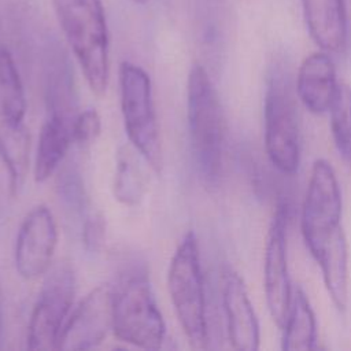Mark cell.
Segmentation results:
<instances>
[{
	"instance_id": "obj_1",
	"label": "cell",
	"mask_w": 351,
	"mask_h": 351,
	"mask_svg": "<svg viewBox=\"0 0 351 351\" xmlns=\"http://www.w3.org/2000/svg\"><path fill=\"white\" fill-rule=\"evenodd\" d=\"M339 180L325 159L313 163L302 207V234L319 266L326 292L339 313L348 303V245L343 223Z\"/></svg>"
},
{
	"instance_id": "obj_2",
	"label": "cell",
	"mask_w": 351,
	"mask_h": 351,
	"mask_svg": "<svg viewBox=\"0 0 351 351\" xmlns=\"http://www.w3.org/2000/svg\"><path fill=\"white\" fill-rule=\"evenodd\" d=\"M52 4L88 86L101 97L110 80V37L101 0H52Z\"/></svg>"
},
{
	"instance_id": "obj_3",
	"label": "cell",
	"mask_w": 351,
	"mask_h": 351,
	"mask_svg": "<svg viewBox=\"0 0 351 351\" xmlns=\"http://www.w3.org/2000/svg\"><path fill=\"white\" fill-rule=\"evenodd\" d=\"M111 303L112 332L119 340L144 350L160 348L166 326L143 263L132 262L119 273Z\"/></svg>"
},
{
	"instance_id": "obj_4",
	"label": "cell",
	"mask_w": 351,
	"mask_h": 351,
	"mask_svg": "<svg viewBox=\"0 0 351 351\" xmlns=\"http://www.w3.org/2000/svg\"><path fill=\"white\" fill-rule=\"evenodd\" d=\"M186 112L196 167L203 181L214 186L222 174L225 125L217 90L200 63H195L189 70Z\"/></svg>"
},
{
	"instance_id": "obj_5",
	"label": "cell",
	"mask_w": 351,
	"mask_h": 351,
	"mask_svg": "<svg viewBox=\"0 0 351 351\" xmlns=\"http://www.w3.org/2000/svg\"><path fill=\"white\" fill-rule=\"evenodd\" d=\"M295 93L282 63L271 66L263 100L265 148L270 163L282 174L293 176L300 165V133Z\"/></svg>"
},
{
	"instance_id": "obj_6",
	"label": "cell",
	"mask_w": 351,
	"mask_h": 351,
	"mask_svg": "<svg viewBox=\"0 0 351 351\" xmlns=\"http://www.w3.org/2000/svg\"><path fill=\"white\" fill-rule=\"evenodd\" d=\"M167 287L176 315L189 344L193 348H206L208 326L204 281L193 232L184 236L171 258Z\"/></svg>"
},
{
	"instance_id": "obj_7",
	"label": "cell",
	"mask_w": 351,
	"mask_h": 351,
	"mask_svg": "<svg viewBox=\"0 0 351 351\" xmlns=\"http://www.w3.org/2000/svg\"><path fill=\"white\" fill-rule=\"evenodd\" d=\"M23 85L11 53L0 51V159L4 163L12 195L22 188L27 169L30 136L25 125Z\"/></svg>"
},
{
	"instance_id": "obj_8",
	"label": "cell",
	"mask_w": 351,
	"mask_h": 351,
	"mask_svg": "<svg viewBox=\"0 0 351 351\" xmlns=\"http://www.w3.org/2000/svg\"><path fill=\"white\" fill-rule=\"evenodd\" d=\"M118 80L121 111L128 137L149 167L160 173L163 155L151 80L144 69L126 60L119 64Z\"/></svg>"
},
{
	"instance_id": "obj_9",
	"label": "cell",
	"mask_w": 351,
	"mask_h": 351,
	"mask_svg": "<svg viewBox=\"0 0 351 351\" xmlns=\"http://www.w3.org/2000/svg\"><path fill=\"white\" fill-rule=\"evenodd\" d=\"M75 293V277L66 262L47 276L27 326V348L55 350Z\"/></svg>"
},
{
	"instance_id": "obj_10",
	"label": "cell",
	"mask_w": 351,
	"mask_h": 351,
	"mask_svg": "<svg viewBox=\"0 0 351 351\" xmlns=\"http://www.w3.org/2000/svg\"><path fill=\"white\" fill-rule=\"evenodd\" d=\"M288 223L289 208L287 203L281 202L276 206L269 225L263 258L266 304L278 328L285 324L293 292L288 267Z\"/></svg>"
},
{
	"instance_id": "obj_11",
	"label": "cell",
	"mask_w": 351,
	"mask_h": 351,
	"mask_svg": "<svg viewBox=\"0 0 351 351\" xmlns=\"http://www.w3.org/2000/svg\"><path fill=\"white\" fill-rule=\"evenodd\" d=\"M58 244V229L51 210L38 204L25 217L15 243V267L21 277L36 280L52 263Z\"/></svg>"
},
{
	"instance_id": "obj_12",
	"label": "cell",
	"mask_w": 351,
	"mask_h": 351,
	"mask_svg": "<svg viewBox=\"0 0 351 351\" xmlns=\"http://www.w3.org/2000/svg\"><path fill=\"white\" fill-rule=\"evenodd\" d=\"M112 329L111 288L92 289L64 322L58 350H90L97 347Z\"/></svg>"
},
{
	"instance_id": "obj_13",
	"label": "cell",
	"mask_w": 351,
	"mask_h": 351,
	"mask_svg": "<svg viewBox=\"0 0 351 351\" xmlns=\"http://www.w3.org/2000/svg\"><path fill=\"white\" fill-rule=\"evenodd\" d=\"M222 306L232 347L256 351L261 343L258 317L243 278L233 270H226L222 277Z\"/></svg>"
},
{
	"instance_id": "obj_14",
	"label": "cell",
	"mask_w": 351,
	"mask_h": 351,
	"mask_svg": "<svg viewBox=\"0 0 351 351\" xmlns=\"http://www.w3.org/2000/svg\"><path fill=\"white\" fill-rule=\"evenodd\" d=\"M306 26L313 41L326 53H341L348 44L344 0H302Z\"/></svg>"
},
{
	"instance_id": "obj_15",
	"label": "cell",
	"mask_w": 351,
	"mask_h": 351,
	"mask_svg": "<svg viewBox=\"0 0 351 351\" xmlns=\"http://www.w3.org/2000/svg\"><path fill=\"white\" fill-rule=\"evenodd\" d=\"M336 69L326 52L304 58L296 77V95L313 114L328 112L337 90Z\"/></svg>"
},
{
	"instance_id": "obj_16",
	"label": "cell",
	"mask_w": 351,
	"mask_h": 351,
	"mask_svg": "<svg viewBox=\"0 0 351 351\" xmlns=\"http://www.w3.org/2000/svg\"><path fill=\"white\" fill-rule=\"evenodd\" d=\"M74 118L49 112L45 119L38 138L37 154L34 160V180L44 182L60 166L73 141Z\"/></svg>"
},
{
	"instance_id": "obj_17",
	"label": "cell",
	"mask_w": 351,
	"mask_h": 351,
	"mask_svg": "<svg viewBox=\"0 0 351 351\" xmlns=\"http://www.w3.org/2000/svg\"><path fill=\"white\" fill-rule=\"evenodd\" d=\"M44 70L48 112H58L75 118V96L71 67L66 53L56 43L47 48Z\"/></svg>"
},
{
	"instance_id": "obj_18",
	"label": "cell",
	"mask_w": 351,
	"mask_h": 351,
	"mask_svg": "<svg viewBox=\"0 0 351 351\" xmlns=\"http://www.w3.org/2000/svg\"><path fill=\"white\" fill-rule=\"evenodd\" d=\"M281 329L282 350L307 351L317 348V319L310 300L303 289H293L289 311Z\"/></svg>"
},
{
	"instance_id": "obj_19",
	"label": "cell",
	"mask_w": 351,
	"mask_h": 351,
	"mask_svg": "<svg viewBox=\"0 0 351 351\" xmlns=\"http://www.w3.org/2000/svg\"><path fill=\"white\" fill-rule=\"evenodd\" d=\"M136 148L121 147L117 155L114 177V196L125 206H136L141 202L147 189V177L134 155Z\"/></svg>"
},
{
	"instance_id": "obj_20",
	"label": "cell",
	"mask_w": 351,
	"mask_h": 351,
	"mask_svg": "<svg viewBox=\"0 0 351 351\" xmlns=\"http://www.w3.org/2000/svg\"><path fill=\"white\" fill-rule=\"evenodd\" d=\"M193 16L203 43L217 45L226 30L229 3L228 0H193Z\"/></svg>"
},
{
	"instance_id": "obj_21",
	"label": "cell",
	"mask_w": 351,
	"mask_h": 351,
	"mask_svg": "<svg viewBox=\"0 0 351 351\" xmlns=\"http://www.w3.org/2000/svg\"><path fill=\"white\" fill-rule=\"evenodd\" d=\"M330 130L340 155L351 163V86L339 82L329 108Z\"/></svg>"
},
{
	"instance_id": "obj_22",
	"label": "cell",
	"mask_w": 351,
	"mask_h": 351,
	"mask_svg": "<svg viewBox=\"0 0 351 351\" xmlns=\"http://www.w3.org/2000/svg\"><path fill=\"white\" fill-rule=\"evenodd\" d=\"M58 192L62 202L73 211L82 213L86 207V193L78 167L71 163L58 176Z\"/></svg>"
},
{
	"instance_id": "obj_23",
	"label": "cell",
	"mask_w": 351,
	"mask_h": 351,
	"mask_svg": "<svg viewBox=\"0 0 351 351\" xmlns=\"http://www.w3.org/2000/svg\"><path fill=\"white\" fill-rule=\"evenodd\" d=\"M101 119L95 108L77 114L73 122V141L81 147L92 144L100 134Z\"/></svg>"
},
{
	"instance_id": "obj_24",
	"label": "cell",
	"mask_w": 351,
	"mask_h": 351,
	"mask_svg": "<svg viewBox=\"0 0 351 351\" xmlns=\"http://www.w3.org/2000/svg\"><path fill=\"white\" fill-rule=\"evenodd\" d=\"M106 239V221L101 214H93L84 222L82 243L89 252H99Z\"/></svg>"
},
{
	"instance_id": "obj_25",
	"label": "cell",
	"mask_w": 351,
	"mask_h": 351,
	"mask_svg": "<svg viewBox=\"0 0 351 351\" xmlns=\"http://www.w3.org/2000/svg\"><path fill=\"white\" fill-rule=\"evenodd\" d=\"M1 328H3V292L0 287V336H1Z\"/></svg>"
},
{
	"instance_id": "obj_26",
	"label": "cell",
	"mask_w": 351,
	"mask_h": 351,
	"mask_svg": "<svg viewBox=\"0 0 351 351\" xmlns=\"http://www.w3.org/2000/svg\"><path fill=\"white\" fill-rule=\"evenodd\" d=\"M133 3H136V4H140V5H143V4H147L149 0H132Z\"/></svg>"
},
{
	"instance_id": "obj_27",
	"label": "cell",
	"mask_w": 351,
	"mask_h": 351,
	"mask_svg": "<svg viewBox=\"0 0 351 351\" xmlns=\"http://www.w3.org/2000/svg\"><path fill=\"white\" fill-rule=\"evenodd\" d=\"M0 51H1V49H0Z\"/></svg>"
}]
</instances>
